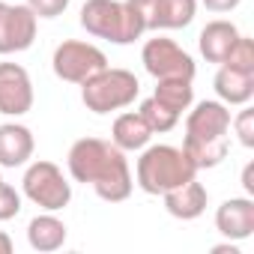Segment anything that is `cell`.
<instances>
[{"mask_svg": "<svg viewBox=\"0 0 254 254\" xmlns=\"http://www.w3.org/2000/svg\"><path fill=\"white\" fill-rule=\"evenodd\" d=\"M66 165H69V174H72L75 183L93 186V191L108 203L126 200L135 189L129 159H126V153L120 147H114L111 141H102V138L75 141L69 147Z\"/></svg>", "mask_w": 254, "mask_h": 254, "instance_id": "6da1fadb", "label": "cell"}, {"mask_svg": "<svg viewBox=\"0 0 254 254\" xmlns=\"http://www.w3.org/2000/svg\"><path fill=\"white\" fill-rule=\"evenodd\" d=\"M183 150L197 171L218 168L230 150V105L218 99L197 102L186 117Z\"/></svg>", "mask_w": 254, "mask_h": 254, "instance_id": "7a4b0ae2", "label": "cell"}, {"mask_svg": "<svg viewBox=\"0 0 254 254\" xmlns=\"http://www.w3.org/2000/svg\"><path fill=\"white\" fill-rule=\"evenodd\" d=\"M194 177H197L194 162L186 156L183 147H171V144L144 147V153L135 165V180H138L141 191H147V194H165Z\"/></svg>", "mask_w": 254, "mask_h": 254, "instance_id": "3957f363", "label": "cell"}, {"mask_svg": "<svg viewBox=\"0 0 254 254\" xmlns=\"http://www.w3.org/2000/svg\"><path fill=\"white\" fill-rule=\"evenodd\" d=\"M81 27L114 45H132L147 33L144 18L129 0H87L81 6Z\"/></svg>", "mask_w": 254, "mask_h": 254, "instance_id": "277c9868", "label": "cell"}, {"mask_svg": "<svg viewBox=\"0 0 254 254\" xmlns=\"http://www.w3.org/2000/svg\"><path fill=\"white\" fill-rule=\"evenodd\" d=\"M138 96H141V81L129 69H111V66H105L102 72H96L93 78H87L81 84V102L93 114L123 111V108L135 105Z\"/></svg>", "mask_w": 254, "mask_h": 254, "instance_id": "5b68a950", "label": "cell"}, {"mask_svg": "<svg viewBox=\"0 0 254 254\" xmlns=\"http://www.w3.org/2000/svg\"><path fill=\"white\" fill-rule=\"evenodd\" d=\"M21 191L30 203H36L39 209L45 212H57V209H66L69 200H72V183L63 177V171L54 165V162H33L27 171H24V180H21Z\"/></svg>", "mask_w": 254, "mask_h": 254, "instance_id": "8992f818", "label": "cell"}, {"mask_svg": "<svg viewBox=\"0 0 254 254\" xmlns=\"http://www.w3.org/2000/svg\"><path fill=\"white\" fill-rule=\"evenodd\" d=\"M51 66H54V75L60 81H66V84H84L87 78H93L96 72H102L108 66V57L93 42L66 39V42H60L54 48Z\"/></svg>", "mask_w": 254, "mask_h": 254, "instance_id": "52a82bcc", "label": "cell"}, {"mask_svg": "<svg viewBox=\"0 0 254 254\" xmlns=\"http://www.w3.org/2000/svg\"><path fill=\"white\" fill-rule=\"evenodd\" d=\"M141 63H144V69L156 81H162V78H186V81H194V60H191V54L186 48H180L168 36L147 39L144 48H141Z\"/></svg>", "mask_w": 254, "mask_h": 254, "instance_id": "ba28073f", "label": "cell"}, {"mask_svg": "<svg viewBox=\"0 0 254 254\" xmlns=\"http://www.w3.org/2000/svg\"><path fill=\"white\" fill-rule=\"evenodd\" d=\"M39 18L30 12L27 3H3L0 0V54H21L36 39Z\"/></svg>", "mask_w": 254, "mask_h": 254, "instance_id": "9c48e42d", "label": "cell"}, {"mask_svg": "<svg viewBox=\"0 0 254 254\" xmlns=\"http://www.w3.org/2000/svg\"><path fill=\"white\" fill-rule=\"evenodd\" d=\"M147 30H180L197 15V0H129Z\"/></svg>", "mask_w": 254, "mask_h": 254, "instance_id": "30bf717a", "label": "cell"}, {"mask_svg": "<svg viewBox=\"0 0 254 254\" xmlns=\"http://www.w3.org/2000/svg\"><path fill=\"white\" fill-rule=\"evenodd\" d=\"M33 108V81L21 63H0V114L24 117Z\"/></svg>", "mask_w": 254, "mask_h": 254, "instance_id": "8fae6325", "label": "cell"}, {"mask_svg": "<svg viewBox=\"0 0 254 254\" xmlns=\"http://www.w3.org/2000/svg\"><path fill=\"white\" fill-rule=\"evenodd\" d=\"M215 230L224 239L242 242L254 233V200L245 197H227L218 209H215Z\"/></svg>", "mask_w": 254, "mask_h": 254, "instance_id": "7c38bea8", "label": "cell"}, {"mask_svg": "<svg viewBox=\"0 0 254 254\" xmlns=\"http://www.w3.org/2000/svg\"><path fill=\"white\" fill-rule=\"evenodd\" d=\"M162 197H165L168 215H174L180 221L200 218L206 212V203H209V191L197 183V177L189 180V183H183V186H177V189H171V191H165Z\"/></svg>", "mask_w": 254, "mask_h": 254, "instance_id": "4fadbf2b", "label": "cell"}, {"mask_svg": "<svg viewBox=\"0 0 254 254\" xmlns=\"http://www.w3.org/2000/svg\"><path fill=\"white\" fill-rule=\"evenodd\" d=\"M36 141L33 132L21 123H3L0 126V168H21L33 159Z\"/></svg>", "mask_w": 254, "mask_h": 254, "instance_id": "5bb4252c", "label": "cell"}, {"mask_svg": "<svg viewBox=\"0 0 254 254\" xmlns=\"http://www.w3.org/2000/svg\"><path fill=\"white\" fill-rule=\"evenodd\" d=\"M153 138V129L147 126V120L138 114V111H126L114 120L111 126V144L120 147L123 153H135V150H144Z\"/></svg>", "mask_w": 254, "mask_h": 254, "instance_id": "9a60e30c", "label": "cell"}, {"mask_svg": "<svg viewBox=\"0 0 254 254\" xmlns=\"http://www.w3.org/2000/svg\"><path fill=\"white\" fill-rule=\"evenodd\" d=\"M236 39H239L236 24L218 18V21H209V24L200 30V36H197V48H200V54L206 57V63H218V66H221L224 57L230 54V48L236 45Z\"/></svg>", "mask_w": 254, "mask_h": 254, "instance_id": "2e32d148", "label": "cell"}, {"mask_svg": "<svg viewBox=\"0 0 254 254\" xmlns=\"http://www.w3.org/2000/svg\"><path fill=\"white\" fill-rule=\"evenodd\" d=\"M215 96L218 102L224 105H248L251 96H254V72H242V69H233V66H218L215 72Z\"/></svg>", "mask_w": 254, "mask_h": 254, "instance_id": "e0dca14e", "label": "cell"}, {"mask_svg": "<svg viewBox=\"0 0 254 254\" xmlns=\"http://www.w3.org/2000/svg\"><path fill=\"white\" fill-rule=\"evenodd\" d=\"M27 242H30L33 251H42V254L57 251L66 242V224L54 212H42V215L30 218V224H27Z\"/></svg>", "mask_w": 254, "mask_h": 254, "instance_id": "ac0fdd59", "label": "cell"}, {"mask_svg": "<svg viewBox=\"0 0 254 254\" xmlns=\"http://www.w3.org/2000/svg\"><path fill=\"white\" fill-rule=\"evenodd\" d=\"M153 96L165 108H171L174 114H180V117H183V111H189L194 105V87L186 78H162V81H156V93Z\"/></svg>", "mask_w": 254, "mask_h": 254, "instance_id": "d6986e66", "label": "cell"}, {"mask_svg": "<svg viewBox=\"0 0 254 254\" xmlns=\"http://www.w3.org/2000/svg\"><path fill=\"white\" fill-rule=\"evenodd\" d=\"M138 114L147 120V126L153 129V135H156V132H159V135H165V132H171L174 126L180 123V114H174L171 108H165L156 96L144 99V102H141V108H138Z\"/></svg>", "mask_w": 254, "mask_h": 254, "instance_id": "ffe728a7", "label": "cell"}, {"mask_svg": "<svg viewBox=\"0 0 254 254\" xmlns=\"http://www.w3.org/2000/svg\"><path fill=\"white\" fill-rule=\"evenodd\" d=\"M224 66H233V69H242V72H254V39L239 33L236 45L224 57Z\"/></svg>", "mask_w": 254, "mask_h": 254, "instance_id": "44dd1931", "label": "cell"}, {"mask_svg": "<svg viewBox=\"0 0 254 254\" xmlns=\"http://www.w3.org/2000/svg\"><path fill=\"white\" fill-rule=\"evenodd\" d=\"M230 129L236 132L239 144H242L245 150H251V147H254V111H251V108H242L236 117H230Z\"/></svg>", "mask_w": 254, "mask_h": 254, "instance_id": "7402d4cb", "label": "cell"}, {"mask_svg": "<svg viewBox=\"0 0 254 254\" xmlns=\"http://www.w3.org/2000/svg\"><path fill=\"white\" fill-rule=\"evenodd\" d=\"M18 212H21V194L9 183H0V221H9Z\"/></svg>", "mask_w": 254, "mask_h": 254, "instance_id": "603a6c76", "label": "cell"}, {"mask_svg": "<svg viewBox=\"0 0 254 254\" xmlns=\"http://www.w3.org/2000/svg\"><path fill=\"white\" fill-rule=\"evenodd\" d=\"M27 6L36 18H57L69 9V0H27Z\"/></svg>", "mask_w": 254, "mask_h": 254, "instance_id": "cb8c5ba5", "label": "cell"}, {"mask_svg": "<svg viewBox=\"0 0 254 254\" xmlns=\"http://www.w3.org/2000/svg\"><path fill=\"white\" fill-rule=\"evenodd\" d=\"M200 3H203L209 12H233L242 0H200Z\"/></svg>", "mask_w": 254, "mask_h": 254, "instance_id": "d4e9b609", "label": "cell"}, {"mask_svg": "<svg viewBox=\"0 0 254 254\" xmlns=\"http://www.w3.org/2000/svg\"><path fill=\"white\" fill-rule=\"evenodd\" d=\"M242 189H245L248 197L254 194V162H248V165L242 168Z\"/></svg>", "mask_w": 254, "mask_h": 254, "instance_id": "484cf974", "label": "cell"}, {"mask_svg": "<svg viewBox=\"0 0 254 254\" xmlns=\"http://www.w3.org/2000/svg\"><path fill=\"white\" fill-rule=\"evenodd\" d=\"M212 254H239V248L233 239H227L224 245H212Z\"/></svg>", "mask_w": 254, "mask_h": 254, "instance_id": "4316f807", "label": "cell"}, {"mask_svg": "<svg viewBox=\"0 0 254 254\" xmlns=\"http://www.w3.org/2000/svg\"><path fill=\"white\" fill-rule=\"evenodd\" d=\"M0 254H12V239L3 230H0Z\"/></svg>", "mask_w": 254, "mask_h": 254, "instance_id": "83f0119b", "label": "cell"}, {"mask_svg": "<svg viewBox=\"0 0 254 254\" xmlns=\"http://www.w3.org/2000/svg\"><path fill=\"white\" fill-rule=\"evenodd\" d=\"M0 183H3V177H0Z\"/></svg>", "mask_w": 254, "mask_h": 254, "instance_id": "f1b7e54d", "label": "cell"}]
</instances>
